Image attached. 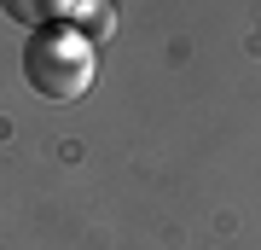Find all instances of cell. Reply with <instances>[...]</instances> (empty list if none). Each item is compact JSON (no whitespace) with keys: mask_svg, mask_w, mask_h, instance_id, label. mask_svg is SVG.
I'll return each instance as SVG.
<instances>
[{"mask_svg":"<svg viewBox=\"0 0 261 250\" xmlns=\"http://www.w3.org/2000/svg\"><path fill=\"white\" fill-rule=\"evenodd\" d=\"M93 70H99L93 41H87L82 29H70V24H41L35 35L23 41V76H29V87H35L41 99H53V105L82 99V93L93 87Z\"/></svg>","mask_w":261,"mask_h":250,"instance_id":"6da1fadb","label":"cell"},{"mask_svg":"<svg viewBox=\"0 0 261 250\" xmlns=\"http://www.w3.org/2000/svg\"><path fill=\"white\" fill-rule=\"evenodd\" d=\"M12 18H64V12H75L70 0H6Z\"/></svg>","mask_w":261,"mask_h":250,"instance_id":"7a4b0ae2","label":"cell"}]
</instances>
